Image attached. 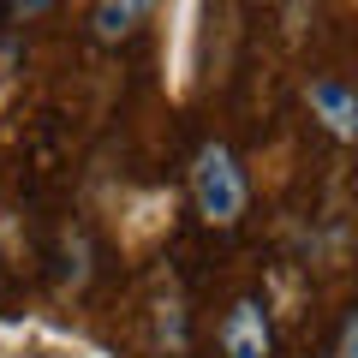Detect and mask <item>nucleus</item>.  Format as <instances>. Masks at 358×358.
I'll return each mask as SVG.
<instances>
[{
  "mask_svg": "<svg viewBox=\"0 0 358 358\" xmlns=\"http://www.w3.org/2000/svg\"><path fill=\"white\" fill-rule=\"evenodd\" d=\"M192 203H197V215H203L209 227H239L251 192H245V173H239V162H233L227 143H203V150H197V162H192Z\"/></svg>",
  "mask_w": 358,
  "mask_h": 358,
  "instance_id": "f257e3e1",
  "label": "nucleus"
},
{
  "mask_svg": "<svg viewBox=\"0 0 358 358\" xmlns=\"http://www.w3.org/2000/svg\"><path fill=\"white\" fill-rule=\"evenodd\" d=\"M268 346H275V334H268L263 305L257 299H239L227 310V322H221V352L227 358H268Z\"/></svg>",
  "mask_w": 358,
  "mask_h": 358,
  "instance_id": "f03ea898",
  "label": "nucleus"
},
{
  "mask_svg": "<svg viewBox=\"0 0 358 358\" xmlns=\"http://www.w3.org/2000/svg\"><path fill=\"white\" fill-rule=\"evenodd\" d=\"M305 102H310V114H317L334 138H352L358 131V102H352V90H346L341 78H310Z\"/></svg>",
  "mask_w": 358,
  "mask_h": 358,
  "instance_id": "7ed1b4c3",
  "label": "nucleus"
},
{
  "mask_svg": "<svg viewBox=\"0 0 358 358\" xmlns=\"http://www.w3.org/2000/svg\"><path fill=\"white\" fill-rule=\"evenodd\" d=\"M155 322H162V341L179 352V346H185V310H179V293H162V317H155Z\"/></svg>",
  "mask_w": 358,
  "mask_h": 358,
  "instance_id": "20e7f679",
  "label": "nucleus"
},
{
  "mask_svg": "<svg viewBox=\"0 0 358 358\" xmlns=\"http://www.w3.org/2000/svg\"><path fill=\"white\" fill-rule=\"evenodd\" d=\"M334 358H358V317L341 322V346H334Z\"/></svg>",
  "mask_w": 358,
  "mask_h": 358,
  "instance_id": "39448f33",
  "label": "nucleus"
},
{
  "mask_svg": "<svg viewBox=\"0 0 358 358\" xmlns=\"http://www.w3.org/2000/svg\"><path fill=\"white\" fill-rule=\"evenodd\" d=\"M48 6H54V0H13V13H18V18H42Z\"/></svg>",
  "mask_w": 358,
  "mask_h": 358,
  "instance_id": "423d86ee",
  "label": "nucleus"
},
{
  "mask_svg": "<svg viewBox=\"0 0 358 358\" xmlns=\"http://www.w3.org/2000/svg\"><path fill=\"white\" fill-rule=\"evenodd\" d=\"M120 6H126V13H131V18H138V24H143V18H150L155 6H162V0H120Z\"/></svg>",
  "mask_w": 358,
  "mask_h": 358,
  "instance_id": "0eeeda50",
  "label": "nucleus"
}]
</instances>
